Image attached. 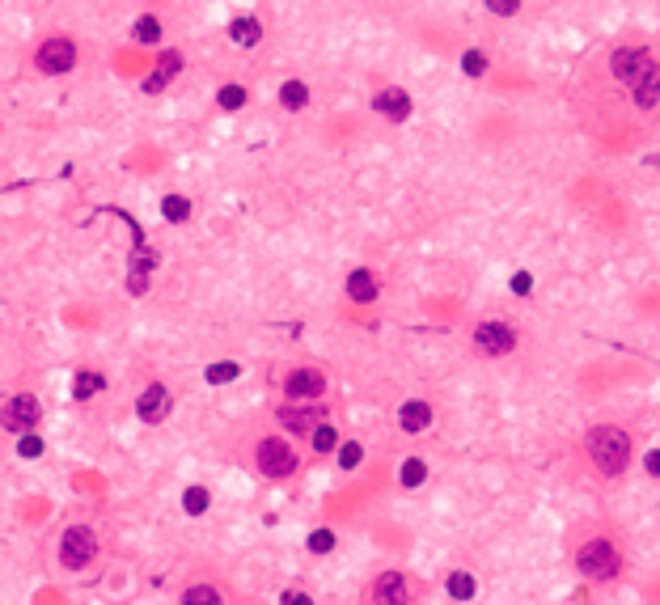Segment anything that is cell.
<instances>
[{
	"label": "cell",
	"mask_w": 660,
	"mask_h": 605,
	"mask_svg": "<svg viewBox=\"0 0 660 605\" xmlns=\"http://www.w3.org/2000/svg\"><path fill=\"white\" fill-rule=\"evenodd\" d=\"M398 424L407 428V432H424L428 424H432V407L428 402H402V411H398Z\"/></svg>",
	"instance_id": "16"
},
{
	"label": "cell",
	"mask_w": 660,
	"mask_h": 605,
	"mask_svg": "<svg viewBox=\"0 0 660 605\" xmlns=\"http://www.w3.org/2000/svg\"><path fill=\"white\" fill-rule=\"evenodd\" d=\"M93 555H97V538H93V529H85V525L64 529V538H59V563H64L68 572H80Z\"/></svg>",
	"instance_id": "5"
},
{
	"label": "cell",
	"mask_w": 660,
	"mask_h": 605,
	"mask_svg": "<svg viewBox=\"0 0 660 605\" xmlns=\"http://www.w3.org/2000/svg\"><path fill=\"white\" fill-rule=\"evenodd\" d=\"M360 457H364V449H360L356 441H347V445L339 449V466H343V470H352V466H360Z\"/></svg>",
	"instance_id": "28"
},
{
	"label": "cell",
	"mask_w": 660,
	"mask_h": 605,
	"mask_svg": "<svg viewBox=\"0 0 660 605\" xmlns=\"http://www.w3.org/2000/svg\"><path fill=\"white\" fill-rule=\"evenodd\" d=\"M330 546H335V534H330V529H318V534L309 538V551H318V555H326Z\"/></svg>",
	"instance_id": "31"
},
{
	"label": "cell",
	"mask_w": 660,
	"mask_h": 605,
	"mask_svg": "<svg viewBox=\"0 0 660 605\" xmlns=\"http://www.w3.org/2000/svg\"><path fill=\"white\" fill-rule=\"evenodd\" d=\"M220 106H224V110L246 106V89H241V85H224V89H220Z\"/></svg>",
	"instance_id": "26"
},
{
	"label": "cell",
	"mask_w": 660,
	"mask_h": 605,
	"mask_svg": "<svg viewBox=\"0 0 660 605\" xmlns=\"http://www.w3.org/2000/svg\"><path fill=\"white\" fill-rule=\"evenodd\" d=\"M529 284H534V280H529L525 271H521V275H512V292H529Z\"/></svg>",
	"instance_id": "35"
},
{
	"label": "cell",
	"mask_w": 660,
	"mask_h": 605,
	"mask_svg": "<svg viewBox=\"0 0 660 605\" xmlns=\"http://www.w3.org/2000/svg\"><path fill=\"white\" fill-rule=\"evenodd\" d=\"M275 419H280V428L309 436V432H313V428L326 419V407H322V402H305V407H280V411H275Z\"/></svg>",
	"instance_id": "8"
},
{
	"label": "cell",
	"mask_w": 660,
	"mask_h": 605,
	"mask_svg": "<svg viewBox=\"0 0 660 605\" xmlns=\"http://www.w3.org/2000/svg\"><path fill=\"white\" fill-rule=\"evenodd\" d=\"M182 504H186L191 517H199V513H208V491H203V487H191V491L182 496Z\"/></svg>",
	"instance_id": "25"
},
{
	"label": "cell",
	"mask_w": 660,
	"mask_h": 605,
	"mask_svg": "<svg viewBox=\"0 0 660 605\" xmlns=\"http://www.w3.org/2000/svg\"><path fill=\"white\" fill-rule=\"evenodd\" d=\"M229 34H233V42H241V47H254V42L263 38V25H258L254 17H237V21L229 25Z\"/></svg>",
	"instance_id": "17"
},
{
	"label": "cell",
	"mask_w": 660,
	"mask_h": 605,
	"mask_svg": "<svg viewBox=\"0 0 660 605\" xmlns=\"http://www.w3.org/2000/svg\"><path fill=\"white\" fill-rule=\"evenodd\" d=\"M589 457L597 462L601 474H623L631 462V436L623 428H593L589 432Z\"/></svg>",
	"instance_id": "2"
},
{
	"label": "cell",
	"mask_w": 660,
	"mask_h": 605,
	"mask_svg": "<svg viewBox=\"0 0 660 605\" xmlns=\"http://www.w3.org/2000/svg\"><path fill=\"white\" fill-rule=\"evenodd\" d=\"M254 462H258V470H263L267 479H288V474L296 470V453H292V445L280 441V436H263Z\"/></svg>",
	"instance_id": "4"
},
{
	"label": "cell",
	"mask_w": 660,
	"mask_h": 605,
	"mask_svg": "<svg viewBox=\"0 0 660 605\" xmlns=\"http://www.w3.org/2000/svg\"><path fill=\"white\" fill-rule=\"evenodd\" d=\"M576 568L593 580H614L623 572V555L610 538H589L580 551H576Z\"/></svg>",
	"instance_id": "3"
},
{
	"label": "cell",
	"mask_w": 660,
	"mask_h": 605,
	"mask_svg": "<svg viewBox=\"0 0 660 605\" xmlns=\"http://www.w3.org/2000/svg\"><path fill=\"white\" fill-rule=\"evenodd\" d=\"M17 453H21V457H38V453H42V441H38V436H21Z\"/></svg>",
	"instance_id": "32"
},
{
	"label": "cell",
	"mask_w": 660,
	"mask_h": 605,
	"mask_svg": "<svg viewBox=\"0 0 660 605\" xmlns=\"http://www.w3.org/2000/svg\"><path fill=\"white\" fill-rule=\"evenodd\" d=\"M136 38H140V42H157V38H161V25H157L152 17H140V21H136Z\"/></svg>",
	"instance_id": "27"
},
{
	"label": "cell",
	"mask_w": 660,
	"mask_h": 605,
	"mask_svg": "<svg viewBox=\"0 0 660 605\" xmlns=\"http://www.w3.org/2000/svg\"><path fill=\"white\" fill-rule=\"evenodd\" d=\"M178 68H182V55H178V51H165V55L157 59V68L144 76V93H161V89L169 85V76H178Z\"/></svg>",
	"instance_id": "13"
},
{
	"label": "cell",
	"mask_w": 660,
	"mask_h": 605,
	"mask_svg": "<svg viewBox=\"0 0 660 605\" xmlns=\"http://www.w3.org/2000/svg\"><path fill=\"white\" fill-rule=\"evenodd\" d=\"M322 385H326V377H322L318 369H292V373L284 377V394H288V398H305V402H313V398L322 394Z\"/></svg>",
	"instance_id": "10"
},
{
	"label": "cell",
	"mask_w": 660,
	"mask_h": 605,
	"mask_svg": "<svg viewBox=\"0 0 660 605\" xmlns=\"http://www.w3.org/2000/svg\"><path fill=\"white\" fill-rule=\"evenodd\" d=\"M161 212H165V220H186V216H191V203H186L182 195H169V199L161 203Z\"/></svg>",
	"instance_id": "22"
},
{
	"label": "cell",
	"mask_w": 660,
	"mask_h": 605,
	"mask_svg": "<svg viewBox=\"0 0 660 605\" xmlns=\"http://www.w3.org/2000/svg\"><path fill=\"white\" fill-rule=\"evenodd\" d=\"M373 605H411V589L402 572H381L373 585Z\"/></svg>",
	"instance_id": "9"
},
{
	"label": "cell",
	"mask_w": 660,
	"mask_h": 605,
	"mask_svg": "<svg viewBox=\"0 0 660 605\" xmlns=\"http://www.w3.org/2000/svg\"><path fill=\"white\" fill-rule=\"evenodd\" d=\"M462 68H466L470 76H483V68H487V55H483V51H466V59H462Z\"/></svg>",
	"instance_id": "30"
},
{
	"label": "cell",
	"mask_w": 660,
	"mask_h": 605,
	"mask_svg": "<svg viewBox=\"0 0 660 605\" xmlns=\"http://www.w3.org/2000/svg\"><path fill=\"white\" fill-rule=\"evenodd\" d=\"M335 436H339V432H335V428H326V424H318V428L309 432V441H313V449H318V453H330V449H335Z\"/></svg>",
	"instance_id": "23"
},
{
	"label": "cell",
	"mask_w": 660,
	"mask_h": 605,
	"mask_svg": "<svg viewBox=\"0 0 660 605\" xmlns=\"http://www.w3.org/2000/svg\"><path fill=\"white\" fill-rule=\"evenodd\" d=\"M347 296H352V301H360V305L377 301V280H373L364 267H356V271L347 275Z\"/></svg>",
	"instance_id": "15"
},
{
	"label": "cell",
	"mask_w": 660,
	"mask_h": 605,
	"mask_svg": "<svg viewBox=\"0 0 660 605\" xmlns=\"http://www.w3.org/2000/svg\"><path fill=\"white\" fill-rule=\"evenodd\" d=\"M34 64H38L42 72H51V76L68 72V68L76 64V47H72V38H47V42L34 51Z\"/></svg>",
	"instance_id": "6"
},
{
	"label": "cell",
	"mask_w": 660,
	"mask_h": 605,
	"mask_svg": "<svg viewBox=\"0 0 660 605\" xmlns=\"http://www.w3.org/2000/svg\"><path fill=\"white\" fill-rule=\"evenodd\" d=\"M182 605H220V593H216L212 585H191V589L182 593Z\"/></svg>",
	"instance_id": "19"
},
{
	"label": "cell",
	"mask_w": 660,
	"mask_h": 605,
	"mask_svg": "<svg viewBox=\"0 0 660 605\" xmlns=\"http://www.w3.org/2000/svg\"><path fill=\"white\" fill-rule=\"evenodd\" d=\"M373 106H377L385 119H394V123H402V119L411 114V97H407L402 89H381V93L373 97Z\"/></svg>",
	"instance_id": "14"
},
{
	"label": "cell",
	"mask_w": 660,
	"mask_h": 605,
	"mask_svg": "<svg viewBox=\"0 0 660 605\" xmlns=\"http://www.w3.org/2000/svg\"><path fill=\"white\" fill-rule=\"evenodd\" d=\"M280 605H313V597H305V593H284Z\"/></svg>",
	"instance_id": "33"
},
{
	"label": "cell",
	"mask_w": 660,
	"mask_h": 605,
	"mask_svg": "<svg viewBox=\"0 0 660 605\" xmlns=\"http://www.w3.org/2000/svg\"><path fill=\"white\" fill-rule=\"evenodd\" d=\"M449 597L453 601H470L474 597V576L470 572H453L449 576Z\"/></svg>",
	"instance_id": "18"
},
{
	"label": "cell",
	"mask_w": 660,
	"mask_h": 605,
	"mask_svg": "<svg viewBox=\"0 0 660 605\" xmlns=\"http://www.w3.org/2000/svg\"><path fill=\"white\" fill-rule=\"evenodd\" d=\"M424 479H428V466H424L419 457H411V462H402V483H407V487H419Z\"/></svg>",
	"instance_id": "24"
},
{
	"label": "cell",
	"mask_w": 660,
	"mask_h": 605,
	"mask_svg": "<svg viewBox=\"0 0 660 605\" xmlns=\"http://www.w3.org/2000/svg\"><path fill=\"white\" fill-rule=\"evenodd\" d=\"M233 377H237V364L233 360H220V364L208 369V381H233Z\"/></svg>",
	"instance_id": "29"
},
{
	"label": "cell",
	"mask_w": 660,
	"mask_h": 605,
	"mask_svg": "<svg viewBox=\"0 0 660 605\" xmlns=\"http://www.w3.org/2000/svg\"><path fill=\"white\" fill-rule=\"evenodd\" d=\"M610 72L635 93L640 110H656V89H660V72H656V55L648 47H618L610 55Z\"/></svg>",
	"instance_id": "1"
},
{
	"label": "cell",
	"mask_w": 660,
	"mask_h": 605,
	"mask_svg": "<svg viewBox=\"0 0 660 605\" xmlns=\"http://www.w3.org/2000/svg\"><path fill=\"white\" fill-rule=\"evenodd\" d=\"M474 347H479L483 356H508V352L517 347V330L504 326V322H483V326L474 330Z\"/></svg>",
	"instance_id": "7"
},
{
	"label": "cell",
	"mask_w": 660,
	"mask_h": 605,
	"mask_svg": "<svg viewBox=\"0 0 660 605\" xmlns=\"http://www.w3.org/2000/svg\"><path fill=\"white\" fill-rule=\"evenodd\" d=\"M136 411H140L144 424H161V419L169 415V390H165V385H148V390L140 394V407H136Z\"/></svg>",
	"instance_id": "12"
},
{
	"label": "cell",
	"mask_w": 660,
	"mask_h": 605,
	"mask_svg": "<svg viewBox=\"0 0 660 605\" xmlns=\"http://www.w3.org/2000/svg\"><path fill=\"white\" fill-rule=\"evenodd\" d=\"M491 13H500V17H508V13H517V4H508V0H491Z\"/></svg>",
	"instance_id": "34"
},
{
	"label": "cell",
	"mask_w": 660,
	"mask_h": 605,
	"mask_svg": "<svg viewBox=\"0 0 660 605\" xmlns=\"http://www.w3.org/2000/svg\"><path fill=\"white\" fill-rule=\"evenodd\" d=\"M106 381L97 377V373H76V381H72V394H76V402H85L89 394H97Z\"/></svg>",
	"instance_id": "21"
},
{
	"label": "cell",
	"mask_w": 660,
	"mask_h": 605,
	"mask_svg": "<svg viewBox=\"0 0 660 605\" xmlns=\"http://www.w3.org/2000/svg\"><path fill=\"white\" fill-rule=\"evenodd\" d=\"M0 424H4L8 432H30V428L38 424V402H34L30 394H21V398H13V402L4 407V415H0Z\"/></svg>",
	"instance_id": "11"
},
{
	"label": "cell",
	"mask_w": 660,
	"mask_h": 605,
	"mask_svg": "<svg viewBox=\"0 0 660 605\" xmlns=\"http://www.w3.org/2000/svg\"><path fill=\"white\" fill-rule=\"evenodd\" d=\"M280 102H284V106H288V110H301V106H305V102H309V89H305V85H301V80H288V85H284V89H280Z\"/></svg>",
	"instance_id": "20"
},
{
	"label": "cell",
	"mask_w": 660,
	"mask_h": 605,
	"mask_svg": "<svg viewBox=\"0 0 660 605\" xmlns=\"http://www.w3.org/2000/svg\"><path fill=\"white\" fill-rule=\"evenodd\" d=\"M644 466H648V474H656V466H660V453H656V449H652V453L644 457Z\"/></svg>",
	"instance_id": "36"
}]
</instances>
